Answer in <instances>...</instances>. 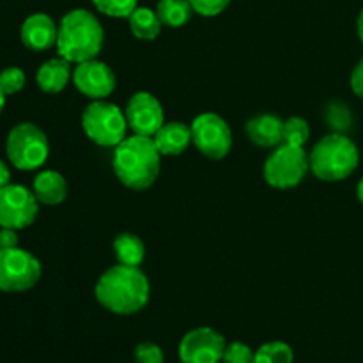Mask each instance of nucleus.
<instances>
[{
	"label": "nucleus",
	"instance_id": "obj_1",
	"mask_svg": "<svg viewBox=\"0 0 363 363\" xmlns=\"http://www.w3.org/2000/svg\"><path fill=\"white\" fill-rule=\"evenodd\" d=\"M94 296L112 314L131 315L149 303L151 286L140 268L117 264L99 277L94 286Z\"/></svg>",
	"mask_w": 363,
	"mask_h": 363
},
{
	"label": "nucleus",
	"instance_id": "obj_2",
	"mask_svg": "<svg viewBox=\"0 0 363 363\" xmlns=\"http://www.w3.org/2000/svg\"><path fill=\"white\" fill-rule=\"evenodd\" d=\"M162 155L152 137L131 135L113 147L112 169L121 184L135 191L151 188L160 176Z\"/></svg>",
	"mask_w": 363,
	"mask_h": 363
},
{
	"label": "nucleus",
	"instance_id": "obj_3",
	"mask_svg": "<svg viewBox=\"0 0 363 363\" xmlns=\"http://www.w3.org/2000/svg\"><path fill=\"white\" fill-rule=\"evenodd\" d=\"M103 45L105 30L94 13L87 9H73L64 14L59 23L55 45L60 57L69 60L71 64L98 59Z\"/></svg>",
	"mask_w": 363,
	"mask_h": 363
},
{
	"label": "nucleus",
	"instance_id": "obj_4",
	"mask_svg": "<svg viewBox=\"0 0 363 363\" xmlns=\"http://www.w3.org/2000/svg\"><path fill=\"white\" fill-rule=\"evenodd\" d=\"M311 170L318 179L326 183H339L347 179L360 163L357 144L344 133L325 135L308 152Z\"/></svg>",
	"mask_w": 363,
	"mask_h": 363
},
{
	"label": "nucleus",
	"instance_id": "obj_5",
	"mask_svg": "<svg viewBox=\"0 0 363 363\" xmlns=\"http://www.w3.org/2000/svg\"><path fill=\"white\" fill-rule=\"evenodd\" d=\"M82 128L87 138L101 147H116L126 138L128 121L124 110L106 99H96L82 113Z\"/></svg>",
	"mask_w": 363,
	"mask_h": 363
},
{
	"label": "nucleus",
	"instance_id": "obj_6",
	"mask_svg": "<svg viewBox=\"0 0 363 363\" xmlns=\"http://www.w3.org/2000/svg\"><path fill=\"white\" fill-rule=\"evenodd\" d=\"M6 155L11 165L18 170H38L48 160V138L34 123H20L7 135Z\"/></svg>",
	"mask_w": 363,
	"mask_h": 363
},
{
	"label": "nucleus",
	"instance_id": "obj_7",
	"mask_svg": "<svg viewBox=\"0 0 363 363\" xmlns=\"http://www.w3.org/2000/svg\"><path fill=\"white\" fill-rule=\"evenodd\" d=\"M308 170H311V158L305 147L280 144L266 158L262 176L272 188L291 190L307 177Z\"/></svg>",
	"mask_w": 363,
	"mask_h": 363
},
{
	"label": "nucleus",
	"instance_id": "obj_8",
	"mask_svg": "<svg viewBox=\"0 0 363 363\" xmlns=\"http://www.w3.org/2000/svg\"><path fill=\"white\" fill-rule=\"evenodd\" d=\"M43 266L38 257L23 248L0 250V291L25 293L41 280Z\"/></svg>",
	"mask_w": 363,
	"mask_h": 363
},
{
	"label": "nucleus",
	"instance_id": "obj_9",
	"mask_svg": "<svg viewBox=\"0 0 363 363\" xmlns=\"http://www.w3.org/2000/svg\"><path fill=\"white\" fill-rule=\"evenodd\" d=\"M191 138L201 155L209 160H223L233 149V130L222 116L202 112L191 121Z\"/></svg>",
	"mask_w": 363,
	"mask_h": 363
},
{
	"label": "nucleus",
	"instance_id": "obj_10",
	"mask_svg": "<svg viewBox=\"0 0 363 363\" xmlns=\"http://www.w3.org/2000/svg\"><path fill=\"white\" fill-rule=\"evenodd\" d=\"M38 213L39 201L32 190L13 183L0 188V227L27 229L34 223Z\"/></svg>",
	"mask_w": 363,
	"mask_h": 363
},
{
	"label": "nucleus",
	"instance_id": "obj_11",
	"mask_svg": "<svg viewBox=\"0 0 363 363\" xmlns=\"http://www.w3.org/2000/svg\"><path fill=\"white\" fill-rule=\"evenodd\" d=\"M227 342L225 337L209 326L190 330L179 342L181 363H220Z\"/></svg>",
	"mask_w": 363,
	"mask_h": 363
},
{
	"label": "nucleus",
	"instance_id": "obj_12",
	"mask_svg": "<svg viewBox=\"0 0 363 363\" xmlns=\"http://www.w3.org/2000/svg\"><path fill=\"white\" fill-rule=\"evenodd\" d=\"M126 121L135 135L155 137L156 131L165 124V113L160 99L147 91H138L128 101Z\"/></svg>",
	"mask_w": 363,
	"mask_h": 363
},
{
	"label": "nucleus",
	"instance_id": "obj_13",
	"mask_svg": "<svg viewBox=\"0 0 363 363\" xmlns=\"http://www.w3.org/2000/svg\"><path fill=\"white\" fill-rule=\"evenodd\" d=\"M71 82L85 98L92 99V101L108 98L116 91L117 84L112 67L98 59L77 64L73 67V80Z\"/></svg>",
	"mask_w": 363,
	"mask_h": 363
},
{
	"label": "nucleus",
	"instance_id": "obj_14",
	"mask_svg": "<svg viewBox=\"0 0 363 363\" xmlns=\"http://www.w3.org/2000/svg\"><path fill=\"white\" fill-rule=\"evenodd\" d=\"M59 25L46 13H34L25 18L20 28V39L30 52H46L57 45Z\"/></svg>",
	"mask_w": 363,
	"mask_h": 363
},
{
	"label": "nucleus",
	"instance_id": "obj_15",
	"mask_svg": "<svg viewBox=\"0 0 363 363\" xmlns=\"http://www.w3.org/2000/svg\"><path fill=\"white\" fill-rule=\"evenodd\" d=\"M245 133L259 147H279L284 144V121L273 113H259L248 119Z\"/></svg>",
	"mask_w": 363,
	"mask_h": 363
},
{
	"label": "nucleus",
	"instance_id": "obj_16",
	"mask_svg": "<svg viewBox=\"0 0 363 363\" xmlns=\"http://www.w3.org/2000/svg\"><path fill=\"white\" fill-rule=\"evenodd\" d=\"M71 80H73V67L69 60L60 55L43 62L35 73V84L46 94H59Z\"/></svg>",
	"mask_w": 363,
	"mask_h": 363
},
{
	"label": "nucleus",
	"instance_id": "obj_17",
	"mask_svg": "<svg viewBox=\"0 0 363 363\" xmlns=\"http://www.w3.org/2000/svg\"><path fill=\"white\" fill-rule=\"evenodd\" d=\"M156 147H158L162 156H179L194 144L191 138V128L188 124L179 123V121H172V123H165L156 135L152 137Z\"/></svg>",
	"mask_w": 363,
	"mask_h": 363
},
{
	"label": "nucleus",
	"instance_id": "obj_18",
	"mask_svg": "<svg viewBox=\"0 0 363 363\" xmlns=\"http://www.w3.org/2000/svg\"><path fill=\"white\" fill-rule=\"evenodd\" d=\"M32 191H34L39 204L59 206L67 197V183L62 174L57 172V170H41L35 176Z\"/></svg>",
	"mask_w": 363,
	"mask_h": 363
},
{
	"label": "nucleus",
	"instance_id": "obj_19",
	"mask_svg": "<svg viewBox=\"0 0 363 363\" xmlns=\"http://www.w3.org/2000/svg\"><path fill=\"white\" fill-rule=\"evenodd\" d=\"M113 254H116L117 264L140 268L145 259V245L137 234L123 233L113 240Z\"/></svg>",
	"mask_w": 363,
	"mask_h": 363
},
{
	"label": "nucleus",
	"instance_id": "obj_20",
	"mask_svg": "<svg viewBox=\"0 0 363 363\" xmlns=\"http://www.w3.org/2000/svg\"><path fill=\"white\" fill-rule=\"evenodd\" d=\"M130 21V30L140 41H155L162 32V20L158 18V13L151 7L138 6L128 18Z\"/></svg>",
	"mask_w": 363,
	"mask_h": 363
},
{
	"label": "nucleus",
	"instance_id": "obj_21",
	"mask_svg": "<svg viewBox=\"0 0 363 363\" xmlns=\"http://www.w3.org/2000/svg\"><path fill=\"white\" fill-rule=\"evenodd\" d=\"M156 13L163 27L179 28L191 20L195 11L190 0H160L156 4Z\"/></svg>",
	"mask_w": 363,
	"mask_h": 363
},
{
	"label": "nucleus",
	"instance_id": "obj_22",
	"mask_svg": "<svg viewBox=\"0 0 363 363\" xmlns=\"http://www.w3.org/2000/svg\"><path fill=\"white\" fill-rule=\"evenodd\" d=\"M294 353L289 344L282 340H273L266 342L255 351L254 363H293Z\"/></svg>",
	"mask_w": 363,
	"mask_h": 363
},
{
	"label": "nucleus",
	"instance_id": "obj_23",
	"mask_svg": "<svg viewBox=\"0 0 363 363\" xmlns=\"http://www.w3.org/2000/svg\"><path fill=\"white\" fill-rule=\"evenodd\" d=\"M308 138H311V124L303 117L293 116L284 121V144L305 147Z\"/></svg>",
	"mask_w": 363,
	"mask_h": 363
},
{
	"label": "nucleus",
	"instance_id": "obj_24",
	"mask_svg": "<svg viewBox=\"0 0 363 363\" xmlns=\"http://www.w3.org/2000/svg\"><path fill=\"white\" fill-rule=\"evenodd\" d=\"M98 13L110 18H130L138 7V0H92Z\"/></svg>",
	"mask_w": 363,
	"mask_h": 363
},
{
	"label": "nucleus",
	"instance_id": "obj_25",
	"mask_svg": "<svg viewBox=\"0 0 363 363\" xmlns=\"http://www.w3.org/2000/svg\"><path fill=\"white\" fill-rule=\"evenodd\" d=\"M25 82H27V74L21 67L9 66L0 71V87L6 92V96L20 92L25 87Z\"/></svg>",
	"mask_w": 363,
	"mask_h": 363
},
{
	"label": "nucleus",
	"instance_id": "obj_26",
	"mask_svg": "<svg viewBox=\"0 0 363 363\" xmlns=\"http://www.w3.org/2000/svg\"><path fill=\"white\" fill-rule=\"evenodd\" d=\"M254 358L255 353L250 346L245 342H230L223 351L222 363H254Z\"/></svg>",
	"mask_w": 363,
	"mask_h": 363
},
{
	"label": "nucleus",
	"instance_id": "obj_27",
	"mask_svg": "<svg viewBox=\"0 0 363 363\" xmlns=\"http://www.w3.org/2000/svg\"><path fill=\"white\" fill-rule=\"evenodd\" d=\"M135 363H165L162 347L155 342H140L133 351Z\"/></svg>",
	"mask_w": 363,
	"mask_h": 363
},
{
	"label": "nucleus",
	"instance_id": "obj_28",
	"mask_svg": "<svg viewBox=\"0 0 363 363\" xmlns=\"http://www.w3.org/2000/svg\"><path fill=\"white\" fill-rule=\"evenodd\" d=\"M191 7L197 14L206 18H213L222 14L229 7L230 0H190Z\"/></svg>",
	"mask_w": 363,
	"mask_h": 363
},
{
	"label": "nucleus",
	"instance_id": "obj_29",
	"mask_svg": "<svg viewBox=\"0 0 363 363\" xmlns=\"http://www.w3.org/2000/svg\"><path fill=\"white\" fill-rule=\"evenodd\" d=\"M350 84L354 94H357L360 99H363V57L358 60V64L353 67V71H351Z\"/></svg>",
	"mask_w": 363,
	"mask_h": 363
},
{
	"label": "nucleus",
	"instance_id": "obj_30",
	"mask_svg": "<svg viewBox=\"0 0 363 363\" xmlns=\"http://www.w3.org/2000/svg\"><path fill=\"white\" fill-rule=\"evenodd\" d=\"M18 230L7 229V227H0V250H7V248L18 247Z\"/></svg>",
	"mask_w": 363,
	"mask_h": 363
},
{
	"label": "nucleus",
	"instance_id": "obj_31",
	"mask_svg": "<svg viewBox=\"0 0 363 363\" xmlns=\"http://www.w3.org/2000/svg\"><path fill=\"white\" fill-rule=\"evenodd\" d=\"M11 183V170L4 160H0V188L7 186Z\"/></svg>",
	"mask_w": 363,
	"mask_h": 363
},
{
	"label": "nucleus",
	"instance_id": "obj_32",
	"mask_svg": "<svg viewBox=\"0 0 363 363\" xmlns=\"http://www.w3.org/2000/svg\"><path fill=\"white\" fill-rule=\"evenodd\" d=\"M357 30H358V38H360V41L363 43V9L360 11V14H358Z\"/></svg>",
	"mask_w": 363,
	"mask_h": 363
},
{
	"label": "nucleus",
	"instance_id": "obj_33",
	"mask_svg": "<svg viewBox=\"0 0 363 363\" xmlns=\"http://www.w3.org/2000/svg\"><path fill=\"white\" fill-rule=\"evenodd\" d=\"M357 197H358V201H360V204L363 206V177H362L360 183H358V186H357Z\"/></svg>",
	"mask_w": 363,
	"mask_h": 363
},
{
	"label": "nucleus",
	"instance_id": "obj_34",
	"mask_svg": "<svg viewBox=\"0 0 363 363\" xmlns=\"http://www.w3.org/2000/svg\"><path fill=\"white\" fill-rule=\"evenodd\" d=\"M4 106H6V92H4L2 87H0V113H2Z\"/></svg>",
	"mask_w": 363,
	"mask_h": 363
}]
</instances>
